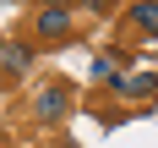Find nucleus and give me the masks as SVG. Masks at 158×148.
Segmentation results:
<instances>
[{"label": "nucleus", "instance_id": "nucleus-1", "mask_svg": "<svg viewBox=\"0 0 158 148\" xmlns=\"http://www.w3.org/2000/svg\"><path fill=\"white\" fill-rule=\"evenodd\" d=\"M65 104H71V88H65V82H49V88H38V99H33V115H38L44 126H55L65 115Z\"/></svg>", "mask_w": 158, "mask_h": 148}, {"label": "nucleus", "instance_id": "nucleus-2", "mask_svg": "<svg viewBox=\"0 0 158 148\" xmlns=\"http://www.w3.org/2000/svg\"><path fill=\"white\" fill-rule=\"evenodd\" d=\"M65 33H71V6H44V11H38V38L55 44V38H65Z\"/></svg>", "mask_w": 158, "mask_h": 148}, {"label": "nucleus", "instance_id": "nucleus-3", "mask_svg": "<svg viewBox=\"0 0 158 148\" xmlns=\"http://www.w3.org/2000/svg\"><path fill=\"white\" fill-rule=\"evenodd\" d=\"M0 61H6V77H22L33 66V49L22 44V38H6V44H0Z\"/></svg>", "mask_w": 158, "mask_h": 148}, {"label": "nucleus", "instance_id": "nucleus-4", "mask_svg": "<svg viewBox=\"0 0 158 148\" xmlns=\"http://www.w3.org/2000/svg\"><path fill=\"white\" fill-rule=\"evenodd\" d=\"M126 61H131V55H120V49H114V55H98V61H93V82H114Z\"/></svg>", "mask_w": 158, "mask_h": 148}, {"label": "nucleus", "instance_id": "nucleus-5", "mask_svg": "<svg viewBox=\"0 0 158 148\" xmlns=\"http://www.w3.org/2000/svg\"><path fill=\"white\" fill-rule=\"evenodd\" d=\"M131 22H136L142 33H153V38H158V0H136V6H131Z\"/></svg>", "mask_w": 158, "mask_h": 148}, {"label": "nucleus", "instance_id": "nucleus-6", "mask_svg": "<svg viewBox=\"0 0 158 148\" xmlns=\"http://www.w3.org/2000/svg\"><path fill=\"white\" fill-rule=\"evenodd\" d=\"M114 88L126 99H147V93H158V77H114Z\"/></svg>", "mask_w": 158, "mask_h": 148}, {"label": "nucleus", "instance_id": "nucleus-7", "mask_svg": "<svg viewBox=\"0 0 158 148\" xmlns=\"http://www.w3.org/2000/svg\"><path fill=\"white\" fill-rule=\"evenodd\" d=\"M82 6H87V11H98V16H104V11H114V0H82Z\"/></svg>", "mask_w": 158, "mask_h": 148}, {"label": "nucleus", "instance_id": "nucleus-8", "mask_svg": "<svg viewBox=\"0 0 158 148\" xmlns=\"http://www.w3.org/2000/svg\"><path fill=\"white\" fill-rule=\"evenodd\" d=\"M44 6H71V0H44Z\"/></svg>", "mask_w": 158, "mask_h": 148}]
</instances>
